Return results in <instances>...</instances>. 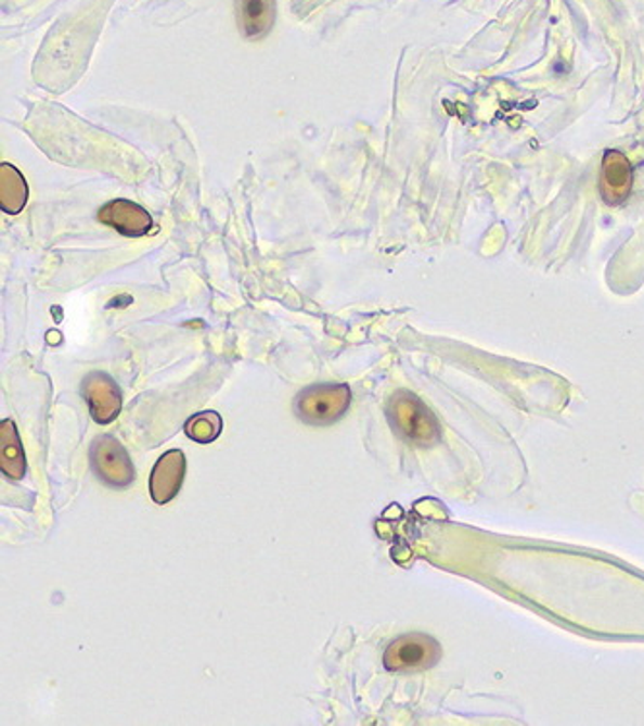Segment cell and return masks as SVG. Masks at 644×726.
I'll list each match as a JSON object with an SVG mask.
<instances>
[{
	"instance_id": "cell-8",
	"label": "cell",
	"mask_w": 644,
	"mask_h": 726,
	"mask_svg": "<svg viewBox=\"0 0 644 726\" xmlns=\"http://www.w3.org/2000/svg\"><path fill=\"white\" fill-rule=\"evenodd\" d=\"M98 219L125 237H143L150 233L153 219L147 209L130 200H113L99 209Z\"/></svg>"
},
{
	"instance_id": "cell-3",
	"label": "cell",
	"mask_w": 644,
	"mask_h": 726,
	"mask_svg": "<svg viewBox=\"0 0 644 726\" xmlns=\"http://www.w3.org/2000/svg\"><path fill=\"white\" fill-rule=\"evenodd\" d=\"M441 659V646L426 634H404L394 639L384 653V666L389 673H418L436 666Z\"/></svg>"
},
{
	"instance_id": "cell-9",
	"label": "cell",
	"mask_w": 644,
	"mask_h": 726,
	"mask_svg": "<svg viewBox=\"0 0 644 726\" xmlns=\"http://www.w3.org/2000/svg\"><path fill=\"white\" fill-rule=\"evenodd\" d=\"M239 26L250 39L268 36L275 24V0H236Z\"/></svg>"
},
{
	"instance_id": "cell-7",
	"label": "cell",
	"mask_w": 644,
	"mask_h": 726,
	"mask_svg": "<svg viewBox=\"0 0 644 726\" xmlns=\"http://www.w3.org/2000/svg\"><path fill=\"white\" fill-rule=\"evenodd\" d=\"M186 475V459L180 449H169L153 467L150 476V494L153 502L169 504L179 496Z\"/></svg>"
},
{
	"instance_id": "cell-12",
	"label": "cell",
	"mask_w": 644,
	"mask_h": 726,
	"mask_svg": "<svg viewBox=\"0 0 644 726\" xmlns=\"http://www.w3.org/2000/svg\"><path fill=\"white\" fill-rule=\"evenodd\" d=\"M221 431H223V419L215 411L197 412L184 424L186 436L197 444H211L221 436Z\"/></svg>"
},
{
	"instance_id": "cell-5",
	"label": "cell",
	"mask_w": 644,
	"mask_h": 726,
	"mask_svg": "<svg viewBox=\"0 0 644 726\" xmlns=\"http://www.w3.org/2000/svg\"><path fill=\"white\" fill-rule=\"evenodd\" d=\"M81 395L98 424H111L123 411V394L113 378L105 372H90L81 380Z\"/></svg>"
},
{
	"instance_id": "cell-11",
	"label": "cell",
	"mask_w": 644,
	"mask_h": 726,
	"mask_svg": "<svg viewBox=\"0 0 644 726\" xmlns=\"http://www.w3.org/2000/svg\"><path fill=\"white\" fill-rule=\"evenodd\" d=\"M27 204V184L24 175L12 163L0 165V207L4 214L16 216Z\"/></svg>"
},
{
	"instance_id": "cell-4",
	"label": "cell",
	"mask_w": 644,
	"mask_h": 726,
	"mask_svg": "<svg viewBox=\"0 0 644 726\" xmlns=\"http://www.w3.org/2000/svg\"><path fill=\"white\" fill-rule=\"evenodd\" d=\"M90 461L95 475L111 488H126L134 483L136 469L125 446L111 434L93 440Z\"/></svg>"
},
{
	"instance_id": "cell-2",
	"label": "cell",
	"mask_w": 644,
	"mask_h": 726,
	"mask_svg": "<svg viewBox=\"0 0 644 726\" xmlns=\"http://www.w3.org/2000/svg\"><path fill=\"white\" fill-rule=\"evenodd\" d=\"M350 387L347 384H318L296 395L295 411L300 421L313 426H327L349 411Z\"/></svg>"
},
{
	"instance_id": "cell-6",
	"label": "cell",
	"mask_w": 644,
	"mask_h": 726,
	"mask_svg": "<svg viewBox=\"0 0 644 726\" xmlns=\"http://www.w3.org/2000/svg\"><path fill=\"white\" fill-rule=\"evenodd\" d=\"M633 167L623 153L618 150H608L602 160L600 169L598 190L602 200L608 206H621L633 190Z\"/></svg>"
},
{
	"instance_id": "cell-1",
	"label": "cell",
	"mask_w": 644,
	"mask_h": 726,
	"mask_svg": "<svg viewBox=\"0 0 644 726\" xmlns=\"http://www.w3.org/2000/svg\"><path fill=\"white\" fill-rule=\"evenodd\" d=\"M387 417L394 431L414 446H434L441 440L439 422L416 395L399 390L387 404Z\"/></svg>"
},
{
	"instance_id": "cell-10",
	"label": "cell",
	"mask_w": 644,
	"mask_h": 726,
	"mask_svg": "<svg viewBox=\"0 0 644 726\" xmlns=\"http://www.w3.org/2000/svg\"><path fill=\"white\" fill-rule=\"evenodd\" d=\"M0 469L10 481H22L26 476V456L16 424L10 419L0 422Z\"/></svg>"
}]
</instances>
